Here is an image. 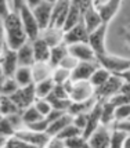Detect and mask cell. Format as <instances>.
I'll return each instance as SVG.
<instances>
[{
	"instance_id": "6",
	"label": "cell",
	"mask_w": 130,
	"mask_h": 148,
	"mask_svg": "<svg viewBox=\"0 0 130 148\" xmlns=\"http://www.w3.org/2000/svg\"><path fill=\"white\" fill-rule=\"evenodd\" d=\"M10 97H11V100L17 104V107L22 112L29 105H33L35 101H36V98H38V96H36V84L31 83L28 86L20 87L15 93L10 94Z\"/></svg>"
},
{
	"instance_id": "27",
	"label": "cell",
	"mask_w": 130,
	"mask_h": 148,
	"mask_svg": "<svg viewBox=\"0 0 130 148\" xmlns=\"http://www.w3.org/2000/svg\"><path fill=\"white\" fill-rule=\"evenodd\" d=\"M0 112H1V116H8L11 114L21 112V111L17 107V104L11 100V97L0 93Z\"/></svg>"
},
{
	"instance_id": "56",
	"label": "cell",
	"mask_w": 130,
	"mask_h": 148,
	"mask_svg": "<svg viewBox=\"0 0 130 148\" xmlns=\"http://www.w3.org/2000/svg\"><path fill=\"white\" fill-rule=\"evenodd\" d=\"M46 1H49V3H51V4H54V3H57L58 0H46Z\"/></svg>"
},
{
	"instance_id": "47",
	"label": "cell",
	"mask_w": 130,
	"mask_h": 148,
	"mask_svg": "<svg viewBox=\"0 0 130 148\" xmlns=\"http://www.w3.org/2000/svg\"><path fill=\"white\" fill-rule=\"evenodd\" d=\"M73 4H76V6L79 7V10L82 11V14L85 13L86 10L89 8V7H91L94 3H93V0H71Z\"/></svg>"
},
{
	"instance_id": "20",
	"label": "cell",
	"mask_w": 130,
	"mask_h": 148,
	"mask_svg": "<svg viewBox=\"0 0 130 148\" xmlns=\"http://www.w3.org/2000/svg\"><path fill=\"white\" fill-rule=\"evenodd\" d=\"M33 46V54H35V60L36 61H44V62H49L50 60V51H51V47L47 45L44 39L39 36L36 40L32 42Z\"/></svg>"
},
{
	"instance_id": "23",
	"label": "cell",
	"mask_w": 130,
	"mask_h": 148,
	"mask_svg": "<svg viewBox=\"0 0 130 148\" xmlns=\"http://www.w3.org/2000/svg\"><path fill=\"white\" fill-rule=\"evenodd\" d=\"M72 122H73V115H71L69 112H66V114L62 115L61 118H58V119H55V121H53V122L49 123L47 133L50 136H57L66 125H69V123H72Z\"/></svg>"
},
{
	"instance_id": "39",
	"label": "cell",
	"mask_w": 130,
	"mask_h": 148,
	"mask_svg": "<svg viewBox=\"0 0 130 148\" xmlns=\"http://www.w3.org/2000/svg\"><path fill=\"white\" fill-rule=\"evenodd\" d=\"M33 105L38 108V111H39L43 116H47L49 112L53 110L51 104H50V101H49L47 98H36V101H35Z\"/></svg>"
},
{
	"instance_id": "25",
	"label": "cell",
	"mask_w": 130,
	"mask_h": 148,
	"mask_svg": "<svg viewBox=\"0 0 130 148\" xmlns=\"http://www.w3.org/2000/svg\"><path fill=\"white\" fill-rule=\"evenodd\" d=\"M68 45H65L64 42L62 43H60V45L54 46L51 47V51H50V60H49V62L53 68H55V66H58L60 62L62 61V58L68 54Z\"/></svg>"
},
{
	"instance_id": "58",
	"label": "cell",
	"mask_w": 130,
	"mask_h": 148,
	"mask_svg": "<svg viewBox=\"0 0 130 148\" xmlns=\"http://www.w3.org/2000/svg\"><path fill=\"white\" fill-rule=\"evenodd\" d=\"M129 119H130V118H129Z\"/></svg>"
},
{
	"instance_id": "46",
	"label": "cell",
	"mask_w": 130,
	"mask_h": 148,
	"mask_svg": "<svg viewBox=\"0 0 130 148\" xmlns=\"http://www.w3.org/2000/svg\"><path fill=\"white\" fill-rule=\"evenodd\" d=\"M11 11H13V8H11L10 1L8 0H0V18L4 19Z\"/></svg>"
},
{
	"instance_id": "40",
	"label": "cell",
	"mask_w": 130,
	"mask_h": 148,
	"mask_svg": "<svg viewBox=\"0 0 130 148\" xmlns=\"http://www.w3.org/2000/svg\"><path fill=\"white\" fill-rule=\"evenodd\" d=\"M130 118V103L118 105L115 108V121H125Z\"/></svg>"
},
{
	"instance_id": "49",
	"label": "cell",
	"mask_w": 130,
	"mask_h": 148,
	"mask_svg": "<svg viewBox=\"0 0 130 148\" xmlns=\"http://www.w3.org/2000/svg\"><path fill=\"white\" fill-rule=\"evenodd\" d=\"M68 111H61V110H55V108H53L50 112H49V115L46 116V119L49 121V122H53V121H55V119H58L61 118L62 115H65Z\"/></svg>"
},
{
	"instance_id": "1",
	"label": "cell",
	"mask_w": 130,
	"mask_h": 148,
	"mask_svg": "<svg viewBox=\"0 0 130 148\" xmlns=\"http://www.w3.org/2000/svg\"><path fill=\"white\" fill-rule=\"evenodd\" d=\"M3 24H4V39L8 47L18 50L24 43L28 42L25 28L18 11H11L3 19Z\"/></svg>"
},
{
	"instance_id": "57",
	"label": "cell",
	"mask_w": 130,
	"mask_h": 148,
	"mask_svg": "<svg viewBox=\"0 0 130 148\" xmlns=\"http://www.w3.org/2000/svg\"><path fill=\"white\" fill-rule=\"evenodd\" d=\"M0 118H1V112H0Z\"/></svg>"
},
{
	"instance_id": "51",
	"label": "cell",
	"mask_w": 130,
	"mask_h": 148,
	"mask_svg": "<svg viewBox=\"0 0 130 148\" xmlns=\"http://www.w3.org/2000/svg\"><path fill=\"white\" fill-rule=\"evenodd\" d=\"M26 1V4L31 7V8H35L36 6H39L42 1H44V0H25Z\"/></svg>"
},
{
	"instance_id": "5",
	"label": "cell",
	"mask_w": 130,
	"mask_h": 148,
	"mask_svg": "<svg viewBox=\"0 0 130 148\" xmlns=\"http://www.w3.org/2000/svg\"><path fill=\"white\" fill-rule=\"evenodd\" d=\"M123 82L125 80L119 76V75L112 73L111 77L105 82L104 84H103V86H100V87H97V89H94V96H96L97 100H103V101L109 100L112 96H115L116 93L120 91L122 86H123Z\"/></svg>"
},
{
	"instance_id": "19",
	"label": "cell",
	"mask_w": 130,
	"mask_h": 148,
	"mask_svg": "<svg viewBox=\"0 0 130 148\" xmlns=\"http://www.w3.org/2000/svg\"><path fill=\"white\" fill-rule=\"evenodd\" d=\"M83 22H85V25H86V28H87L89 33L93 32L94 29H97L98 26L103 24V18H101V15L98 13L97 7L94 6V4L91 7H89L85 13H83Z\"/></svg>"
},
{
	"instance_id": "9",
	"label": "cell",
	"mask_w": 130,
	"mask_h": 148,
	"mask_svg": "<svg viewBox=\"0 0 130 148\" xmlns=\"http://www.w3.org/2000/svg\"><path fill=\"white\" fill-rule=\"evenodd\" d=\"M108 25H109V24L103 22L97 29H94L93 32L89 33V42H87V43L93 47V50L96 51V54L107 53V49H105V38H107Z\"/></svg>"
},
{
	"instance_id": "3",
	"label": "cell",
	"mask_w": 130,
	"mask_h": 148,
	"mask_svg": "<svg viewBox=\"0 0 130 148\" xmlns=\"http://www.w3.org/2000/svg\"><path fill=\"white\" fill-rule=\"evenodd\" d=\"M20 17H21V21H22V24H24V28H25V32H26V36H28V40H36V39L40 36V26L38 24V19L35 17V14H33L32 8L26 4V1L21 6L20 8Z\"/></svg>"
},
{
	"instance_id": "31",
	"label": "cell",
	"mask_w": 130,
	"mask_h": 148,
	"mask_svg": "<svg viewBox=\"0 0 130 148\" xmlns=\"http://www.w3.org/2000/svg\"><path fill=\"white\" fill-rule=\"evenodd\" d=\"M21 116H22V121L25 123V126L29 125V123H33V122H36V121H39L42 118H44V116L38 111V108H36L35 105H29L28 108H25V110L21 112Z\"/></svg>"
},
{
	"instance_id": "29",
	"label": "cell",
	"mask_w": 130,
	"mask_h": 148,
	"mask_svg": "<svg viewBox=\"0 0 130 148\" xmlns=\"http://www.w3.org/2000/svg\"><path fill=\"white\" fill-rule=\"evenodd\" d=\"M115 105L109 100L103 101V112H101V125H109L115 122Z\"/></svg>"
},
{
	"instance_id": "28",
	"label": "cell",
	"mask_w": 130,
	"mask_h": 148,
	"mask_svg": "<svg viewBox=\"0 0 130 148\" xmlns=\"http://www.w3.org/2000/svg\"><path fill=\"white\" fill-rule=\"evenodd\" d=\"M111 75H112V72H109L108 69H105V68H103V66L100 65L97 69H96V72L93 73V76L90 77V83L93 84L94 89H97L100 86H103V84L109 79Z\"/></svg>"
},
{
	"instance_id": "52",
	"label": "cell",
	"mask_w": 130,
	"mask_h": 148,
	"mask_svg": "<svg viewBox=\"0 0 130 148\" xmlns=\"http://www.w3.org/2000/svg\"><path fill=\"white\" fill-rule=\"evenodd\" d=\"M7 136H3L0 134V147H6V143H7Z\"/></svg>"
},
{
	"instance_id": "22",
	"label": "cell",
	"mask_w": 130,
	"mask_h": 148,
	"mask_svg": "<svg viewBox=\"0 0 130 148\" xmlns=\"http://www.w3.org/2000/svg\"><path fill=\"white\" fill-rule=\"evenodd\" d=\"M40 36L47 42V45L50 47H54L64 42V31L61 28H55V26H50V28L44 29L40 33Z\"/></svg>"
},
{
	"instance_id": "35",
	"label": "cell",
	"mask_w": 130,
	"mask_h": 148,
	"mask_svg": "<svg viewBox=\"0 0 130 148\" xmlns=\"http://www.w3.org/2000/svg\"><path fill=\"white\" fill-rule=\"evenodd\" d=\"M20 89V84L18 82L15 80V77L11 76V77H7L4 79V82H3V86H1V89H0V93L1 94H7V96H10V94H13L15 91Z\"/></svg>"
},
{
	"instance_id": "36",
	"label": "cell",
	"mask_w": 130,
	"mask_h": 148,
	"mask_svg": "<svg viewBox=\"0 0 130 148\" xmlns=\"http://www.w3.org/2000/svg\"><path fill=\"white\" fill-rule=\"evenodd\" d=\"M47 100L50 101L53 108L61 111H68L72 104L71 98H55V97H47Z\"/></svg>"
},
{
	"instance_id": "15",
	"label": "cell",
	"mask_w": 130,
	"mask_h": 148,
	"mask_svg": "<svg viewBox=\"0 0 130 148\" xmlns=\"http://www.w3.org/2000/svg\"><path fill=\"white\" fill-rule=\"evenodd\" d=\"M35 17L38 19V24L40 26V31L43 32L50 26V21H51V11H53V4L49 1H42L39 6L32 8Z\"/></svg>"
},
{
	"instance_id": "54",
	"label": "cell",
	"mask_w": 130,
	"mask_h": 148,
	"mask_svg": "<svg viewBox=\"0 0 130 148\" xmlns=\"http://www.w3.org/2000/svg\"><path fill=\"white\" fill-rule=\"evenodd\" d=\"M125 39L127 40V43L130 45V29H127V31L125 32Z\"/></svg>"
},
{
	"instance_id": "34",
	"label": "cell",
	"mask_w": 130,
	"mask_h": 148,
	"mask_svg": "<svg viewBox=\"0 0 130 148\" xmlns=\"http://www.w3.org/2000/svg\"><path fill=\"white\" fill-rule=\"evenodd\" d=\"M79 134H83V130L79 129L78 126L72 122V123H69V125H66L64 129H62L58 134H57V137H60L61 140H66V138H69V137L79 136Z\"/></svg>"
},
{
	"instance_id": "11",
	"label": "cell",
	"mask_w": 130,
	"mask_h": 148,
	"mask_svg": "<svg viewBox=\"0 0 130 148\" xmlns=\"http://www.w3.org/2000/svg\"><path fill=\"white\" fill-rule=\"evenodd\" d=\"M80 42H89V31L86 28L83 19L79 22L78 25L68 29L64 32V43L65 45H73V43H80Z\"/></svg>"
},
{
	"instance_id": "33",
	"label": "cell",
	"mask_w": 130,
	"mask_h": 148,
	"mask_svg": "<svg viewBox=\"0 0 130 148\" xmlns=\"http://www.w3.org/2000/svg\"><path fill=\"white\" fill-rule=\"evenodd\" d=\"M127 133L125 130L116 129L114 127L111 132V148H118V147H123V143L126 140Z\"/></svg>"
},
{
	"instance_id": "26",
	"label": "cell",
	"mask_w": 130,
	"mask_h": 148,
	"mask_svg": "<svg viewBox=\"0 0 130 148\" xmlns=\"http://www.w3.org/2000/svg\"><path fill=\"white\" fill-rule=\"evenodd\" d=\"M15 80L18 82L20 87L28 86L31 83H35L33 80V73H32V66H18V69L15 71Z\"/></svg>"
},
{
	"instance_id": "14",
	"label": "cell",
	"mask_w": 130,
	"mask_h": 148,
	"mask_svg": "<svg viewBox=\"0 0 130 148\" xmlns=\"http://www.w3.org/2000/svg\"><path fill=\"white\" fill-rule=\"evenodd\" d=\"M100 64L98 61H79L76 68L72 71L71 79L73 80H90Z\"/></svg>"
},
{
	"instance_id": "12",
	"label": "cell",
	"mask_w": 130,
	"mask_h": 148,
	"mask_svg": "<svg viewBox=\"0 0 130 148\" xmlns=\"http://www.w3.org/2000/svg\"><path fill=\"white\" fill-rule=\"evenodd\" d=\"M68 51L73 57H76L79 61H97V54L93 50L89 43L80 42V43H73L68 46Z\"/></svg>"
},
{
	"instance_id": "44",
	"label": "cell",
	"mask_w": 130,
	"mask_h": 148,
	"mask_svg": "<svg viewBox=\"0 0 130 148\" xmlns=\"http://www.w3.org/2000/svg\"><path fill=\"white\" fill-rule=\"evenodd\" d=\"M6 147L8 148H14V147H31L25 140H22L21 137L18 136H10L8 138H7V143H6Z\"/></svg>"
},
{
	"instance_id": "8",
	"label": "cell",
	"mask_w": 130,
	"mask_h": 148,
	"mask_svg": "<svg viewBox=\"0 0 130 148\" xmlns=\"http://www.w3.org/2000/svg\"><path fill=\"white\" fill-rule=\"evenodd\" d=\"M94 96V87L90 80H73V87L69 94L72 101H86Z\"/></svg>"
},
{
	"instance_id": "16",
	"label": "cell",
	"mask_w": 130,
	"mask_h": 148,
	"mask_svg": "<svg viewBox=\"0 0 130 148\" xmlns=\"http://www.w3.org/2000/svg\"><path fill=\"white\" fill-rule=\"evenodd\" d=\"M87 141H89V147H111V132L107 129L105 125H100L93 132V134L87 138Z\"/></svg>"
},
{
	"instance_id": "38",
	"label": "cell",
	"mask_w": 130,
	"mask_h": 148,
	"mask_svg": "<svg viewBox=\"0 0 130 148\" xmlns=\"http://www.w3.org/2000/svg\"><path fill=\"white\" fill-rule=\"evenodd\" d=\"M64 143L65 147H89V141L83 134L69 137V138L64 140Z\"/></svg>"
},
{
	"instance_id": "10",
	"label": "cell",
	"mask_w": 130,
	"mask_h": 148,
	"mask_svg": "<svg viewBox=\"0 0 130 148\" xmlns=\"http://www.w3.org/2000/svg\"><path fill=\"white\" fill-rule=\"evenodd\" d=\"M69 7H71V0H58L57 3H54L53 4L50 26H55V28H61L62 29L65 19H66V15L69 13Z\"/></svg>"
},
{
	"instance_id": "42",
	"label": "cell",
	"mask_w": 130,
	"mask_h": 148,
	"mask_svg": "<svg viewBox=\"0 0 130 148\" xmlns=\"http://www.w3.org/2000/svg\"><path fill=\"white\" fill-rule=\"evenodd\" d=\"M79 64V60L76 57H73L72 54H66L64 58H62V61L60 62V66H64L66 69H69V71H73L75 68H76V65Z\"/></svg>"
},
{
	"instance_id": "55",
	"label": "cell",
	"mask_w": 130,
	"mask_h": 148,
	"mask_svg": "<svg viewBox=\"0 0 130 148\" xmlns=\"http://www.w3.org/2000/svg\"><path fill=\"white\" fill-rule=\"evenodd\" d=\"M4 79H6V76H4L3 73H0V89H1V86H3V82H4Z\"/></svg>"
},
{
	"instance_id": "21",
	"label": "cell",
	"mask_w": 130,
	"mask_h": 148,
	"mask_svg": "<svg viewBox=\"0 0 130 148\" xmlns=\"http://www.w3.org/2000/svg\"><path fill=\"white\" fill-rule=\"evenodd\" d=\"M32 73H33V80L35 83L42 82L47 77H51L53 73V66L50 62H44V61H36L32 65Z\"/></svg>"
},
{
	"instance_id": "18",
	"label": "cell",
	"mask_w": 130,
	"mask_h": 148,
	"mask_svg": "<svg viewBox=\"0 0 130 148\" xmlns=\"http://www.w3.org/2000/svg\"><path fill=\"white\" fill-rule=\"evenodd\" d=\"M17 54H18V64H20V66H32L36 62L35 54H33V46L31 40H28L26 43L21 46L20 49L17 50Z\"/></svg>"
},
{
	"instance_id": "13",
	"label": "cell",
	"mask_w": 130,
	"mask_h": 148,
	"mask_svg": "<svg viewBox=\"0 0 130 148\" xmlns=\"http://www.w3.org/2000/svg\"><path fill=\"white\" fill-rule=\"evenodd\" d=\"M101 112H103V100H97V103L94 104V107L89 111L87 125L83 129V136L86 138H89L93 134V132L101 125Z\"/></svg>"
},
{
	"instance_id": "17",
	"label": "cell",
	"mask_w": 130,
	"mask_h": 148,
	"mask_svg": "<svg viewBox=\"0 0 130 148\" xmlns=\"http://www.w3.org/2000/svg\"><path fill=\"white\" fill-rule=\"evenodd\" d=\"M120 3H122V0H107L105 3H101V4L96 6L100 15H101V18H103V22L109 24L111 21L115 18V15L120 8Z\"/></svg>"
},
{
	"instance_id": "7",
	"label": "cell",
	"mask_w": 130,
	"mask_h": 148,
	"mask_svg": "<svg viewBox=\"0 0 130 148\" xmlns=\"http://www.w3.org/2000/svg\"><path fill=\"white\" fill-rule=\"evenodd\" d=\"M15 136L25 140L31 147H47V143L51 136L47 132H35L28 127H21L15 132Z\"/></svg>"
},
{
	"instance_id": "53",
	"label": "cell",
	"mask_w": 130,
	"mask_h": 148,
	"mask_svg": "<svg viewBox=\"0 0 130 148\" xmlns=\"http://www.w3.org/2000/svg\"><path fill=\"white\" fill-rule=\"evenodd\" d=\"M123 147L125 148H130V134L126 136V140H125V143H123Z\"/></svg>"
},
{
	"instance_id": "32",
	"label": "cell",
	"mask_w": 130,
	"mask_h": 148,
	"mask_svg": "<svg viewBox=\"0 0 130 148\" xmlns=\"http://www.w3.org/2000/svg\"><path fill=\"white\" fill-rule=\"evenodd\" d=\"M71 75H72V71H69V69H66L64 66H60L58 65V66L53 68L51 77L55 83H64L68 79H71Z\"/></svg>"
},
{
	"instance_id": "30",
	"label": "cell",
	"mask_w": 130,
	"mask_h": 148,
	"mask_svg": "<svg viewBox=\"0 0 130 148\" xmlns=\"http://www.w3.org/2000/svg\"><path fill=\"white\" fill-rule=\"evenodd\" d=\"M36 84V96L38 98H46L50 93L53 91L54 86H55V82L53 80V77H47L42 82H38Z\"/></svg>"
},
{
	"instance_id": "45",
	"label": "cell",
	"mask_w": 130,
	"mask_h": 148,
	"mask_svg": "<svg viewBox=\"0 0 130 148\" xmlns=\"http://www.w3.org/2000/svg\"><path fill=\"white\" fill-rule=\"evenodd\" d=\"M87 119H89V112H80L73 115V123L78 126L79 129H85L86 125H87Z\"/></svg>"
},
{
	"instance_id": "37",
	"label": "cell",
	"mask_w": 130,
	"mask_h": 148,
	"mask_svg": "<svg viewBox=\"0 0 130 148\" xmlns=\"http://www.w3.org/2000/svg\"><path fill=\"white\" fill-rule=\"evenodd\" d=\"M15 132H17V129L13 126V123L8 121V118L7 116H1L0 118V134L10 137V136L15 134Z\"/></svg>"
},
{
	"instance_id": "41",
	"label": "cell",
	"mask_w": 130,
	"mask_h": 148,
	"mask_svg": "<svg viewBox=\"0 0 130 148\" xmlns=\"http://www.w3.org/2000/svg\"><path fill=\"white\" fill-rule=\"evenodd\" d=\"M109 101L115 107L118 105H123V104H129L130 103V93H125V91H119L115 96H112L109 98Z\"/></svg>"
},
{
	"instance_id": "48",
	"label": "cell",
	"mask_w": 130,
	"mask_h": 148,
	"mask_svg": "<svg viewBox=\"0 0 130 148\" xmlns=\"http://www.w3.org/2000/svg\"><path fill=\"white\" fill-rule=\"evenodd\" d=\"M114 127L120 130H125L127 134H130V119H125V121H115L114 122Z\"/></svg>"
},
{
	"instance_id": "43",
	"label": "cell",
	"mask_w": 130,
	"mask_h": 148,
	"mask_svg": "<svg viewBox=\"0 0 130 148\" xmlns=\"http://www.w3.org/2000/svg\"><path fill=\"white\" fill-rule=\"evenodd\" d=\"M49 123H50V122L46 119V116H44V118H42V119L36 121V122L26 125L25 127H28V129H31V130H35V132H47Z\"/></svg>"
},
{
	"instance_id": "50",
	"label": "cell",
	"mask_w": 130,
	"mask_h": 148,
	"mask_svg": "<svg viewBox=\"0 0 130 148\" xmlns=\"http://www.w3.org/2000/svg\"><path fill=\"white\" fill-rule=\"evenodd\" d=\"M116 75H119V76L122 77L125 82L130 83V68H129V69H126V71H123V72H119V73H116Z\"/></svg>"
},
{
	"instance_id": "4",
	"label": "cell",
	"mask_w": 130,
	"mask_h": 148,
	"mask_svg": "<svg viewBox=\"0 0 130 148\" xmlns=\"http://www.w3.org/2000/svg\"><path fill=\"white\" fill-rule=\"evenodd\" d=\"M97 61L103 68L108 69L112 73H119V72H123L130 68V58L112 56L108 51L103 53V54H97Z\"/></svg>"
},
{
	"instance_id": "24",
	"label": "cell",
	"mask_w": 130,
	"mask_h": 148,
	"mask_svg": "<svg viewBox=\"0 0 130 148\" xmlns=\"http://www.w3.org/2000/svg\"><path fill=\"white\" fill-rule=\"evenodd\" d=\"M83 19V14L82 11L79 10V7L76 4H73L71 1V7H69V13L66 15V19H65V24L62 26V31H68V29H71L73 28L75 25H78L79 22Z\"/></svg>"
},
{
	"instance_id": "2",
	"label": "cell",
	"mask_w": 130,
	"mask_h": 148,
	"mask_svg": "<svg viewBox=\"0 0 130 148\" xmlns=\"http://www.w3.org/2000/svg\"><path fill=\"white\" fill-rule=\"evenodd\" d=\"M0 62H1L3 75L7 77L14 76V75H15V71H17L18 66H20L17 50L8 47V45L6 43V39L3 40V43L0 46Z\"/></svg>"
}]
</instances>
